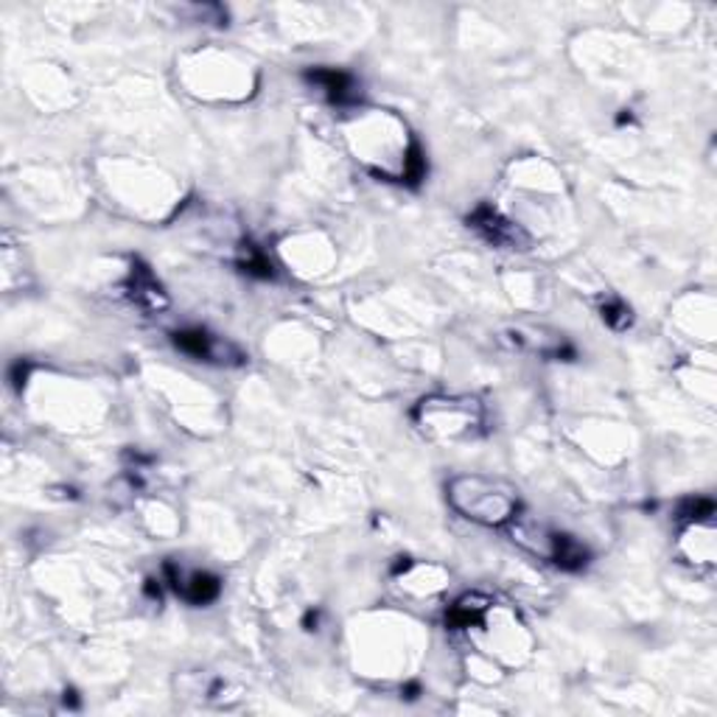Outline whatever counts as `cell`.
I'll list each match as a JSON object with an SVG mask.
<instances>
[{
	"label": "cell",
	"instance_id": "6da1fadb",
	"mask_svg": "<svg viewBox=\"0 0 717 717\" xmlns=\"http://www.w3.org/2000/svg\"><path fill=\"white\" fill-rule=\"evenodd\" d=\"M449 505L457 513L483 527H508L522 513V496L508 479L483 474L454 476L446 485Z\"/></svg>",
	"mask_w": 717,
	"mask_h": 717
},
{
	"label": "cell",
	"instance_id": "7a4b0ae2",
	"mask_svg": "<svg viewBox=\"0 0 717 717\" xmlns=\"http://www.w3.org/2000/svg\"><path fill=\"white\" fill-rule=\"evenodd\" d=\"M412 421L421 435L437 443L476 440L485 435V406L474 396H429L417 401Z\"/></svg>",
	"mask_w": 717,
	"mask_h": 717
},
{
	"label": "cell",
	"instance_id": "3957f363",
	"mask_svg": "<svg viewBox=\"0 0 717 717\" xmlns=\"http://www.w3.org/2000/svg\"><path fill=\"white\" fill-rule=\"evenodd\" d=\"M513 542L522 549H527L530 555L542 558V561L552 563L558 569H567V572H578L588 563V549L583 547L578 538L567 533H558V530L547 527L542 522H533L527 515H515L513 522L508 524Z\"/></svg>",
	"mask_w": 717,
	"mask_h": 717
},
{
	"label": "cell",
	"instance_id": "277c9868",
	"mask_svg": "<svg viewBox=\"0 0 717 717\" xmlns=\"http://www.w3.org/2000/svg\"><path fill=\"white\" fill-rule=\"evenodd\" d=\"M171 342H174L185 356L199 358V362H210V365H222V367H242L247 362V353L235 342L224 340V337H216V333L205 331V328H183V331L171 333Z\"/></svg>",
	"mask_w": 717,
	"mask_h": 717
},
{
	"label": "cell",
	"instance_id": "5b68a950",
	"mask_svg": "<svg viewBox=\"0 0 717 717\" xmlns=\"http://www.w3.org/2000/svg\"><path fill=\"white\" fill-rule=\"evenodd\" d=\"M469 228L496 250H530V235L510 219H505L494 205H479L469 216Z\"/></svg>",
	"mask_w": 717,
	"mask_h": 717
},
{
	"label": "cell",
	"instance_id": "8992f818",
	"mask_svg": "<svg viewBox=\"0 0 717 717\" xmlns=\"http://www.w3.org/2000/svg\"><path fill=\"white\" fill-rule=\"evenodd\" d=\"M163 572L169 578V586L191 606H208V603H214L222 594V581L210 572H199V569L189 572V569L177 567L171 561L166 563Z\"/></svg>",
	"mask_w": 717,
	"mask_h": 717
},
{
	"label": "cell",
	"instance_id": "52a82bcc",
	"mask_svg": "<svg viewBox=\"0 0 717 717\" xmlns=\"http://www.w3.org/2000/svg\"><path fill=\"white\" fill-rule=\"evenodd\" d=\"M126 294L137 308H144L149 314H160L169 308V294L160 287L151 269L144 262H132L130 278H126Z\"/></svg>",
	"mask_w": 717,
	"mask_h": 717
},
{
	"label": "cell",
	"instance_id": "ba28073f",
	"mask_svg": "<svg viewBox=\"0 0 717 717\" xmlns=\"http://www.w3.org/2000/svg\"><path fill=\"white\" fill-rule=\"evenodd\" d=\"M306 82L323 93L337 107H351L358 101V82L348 71L337 68H314L306 71Z\"/></svg>",
	"mask_w": 717,
	"mask_h": 717
},
{
	"label": "cell",
	"instance_id": "9c48e42d",
	"mask_svg": "<svg viewBox=\"0 0 717 717\" xmlns=\"http://www.w3.org/2000/svg\"><path fill=\"white\" fill-rule=\"evenodd\" d=\"M488 608L490 600L485 594H465V597H460V600L449 608L446 622H449V628H454V631H463V628H471L483 620Z\"/></svg>",
	"mask_w": 717,
	"mask_h": 717
},
{
	"label": "cell",
	"instance_id": "30bf717a",
	"mask_svg": "<svg viewBox=\"0 0 717 717\" xmlns=\"http://www.w3.org/2000/svg\"><path fill=\"white\" fill-rule=\"evenodd\" d=\"M239 269L247 272L250 278H258V281H272L275 267L269 262V255L264 250H258L255 244H244L242 255H239Z\"/></svg>",
	"mask_w": 717,
	"mask_h": 717
},
{
	"label": "cell",
	"instance_id": "8fae6325",
	"mask_svg": "<svg viewBox=\"0 0 717 717\" xmlns=\"http://www.w3.org/2000/svg\"><path fill=\"white\" fill-rule=\"evenodd\" d=\"M600 314H603V320H606V326L613 328V331H625V328L633 326L631 308H628L622 301L603 303Z\"/></svg>",
	"mask_w": 717,
	"mask_h": 717
},
{
	"label": "cell",
	"instance_id": "7c38bea8",
	"mask_svg": "<svg viewBox=\"0 0 717 717\" xmlns=\"http://www.w3.org/2000/svg\"><path fill=\"white\" fill-rule=\"evenodd\" d=\"M712 515H715V502H712V499H704V496H698V499H686L679 510L681 522H709Z\"/></svg>",
	"mask_w": 717,
	"mask_h": 717
},
{
	"label": "cell",
	"instance_id": "4fadbf2b",
	"mask_svg": "<svg viewBox=\"0 0 717 717\" xmlns=\"http://www.w3.org/2000/svg\"><path fill=\"white\" fill-rule=\"evenodd\" d=\"M424 174H426V157H424V151L412 144L410 151H406V157H404V174H401V180L410 185H417L421 180H424Z\"/></svg>",
	"mask_w": 717,
	"mask_h": 717
},
{
	"label": "cell",
	"instance_id": "5bb4252c",
	"mask_svg": "<svg viewBox=\"0 0 717 717\" xmlns=\"http://www.w3.org/2000/svg\"><path fill=\"white\" fill-rule=\"evenodd\" d=\"M26 376H28V365H23V362H17V365L12 367V381L14 385H26Z\"/></svg>",
	"mask_w": 717,
	"mask_h": 717
}]
</instances>
